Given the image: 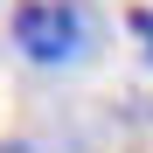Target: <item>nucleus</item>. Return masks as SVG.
Returning a JSON list of instances; mask_svg holds the SVG:
<instances>
[{
  "label": "nucleus",
  "instance_id": "1",
  "mask_svg": "<svg viewBox=\"0 0 153 153\" xmlns=\"http://www.w3.org/2000/svg\"><path fill=\"white\" fill-rule=\"evenodd\" d=\"M14 49L42 70H63V63H84L91 42H97V21L76 7V0H21L14 21H7Z\"/></svg>",
  "mask_w": 153,
  "mask_h": 153
},
{
  "label": "nucleus",
  "instance_id": "2",
  "mask_svg": "<svg viewBox=\"0 0 153 153\" xmlns=\"http://www.w3.org/2000/svg\"><path fill=\"white\" fill-rule=\"evenodd\" d=\"M0 153H35V146L28 139H0Z\"/></svg>",
  "mask_w": 153,
  "mask_h": 153
}]
</instances>
